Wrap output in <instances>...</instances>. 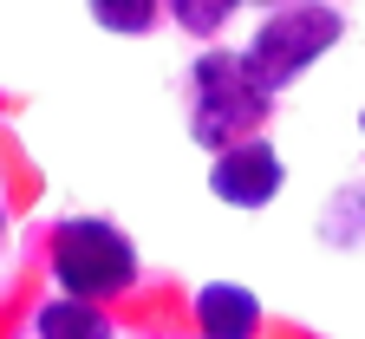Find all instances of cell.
<instances>
[{
	"mask_svg": "<svg viewBox=\"0 0 365 339\" xmlns=\"http://www.w3.org/2000/svg\"><path fill=\"white\" fill-rule=\"evenodd\" d=\"M137 274H144V261H137V241L105 222V216H72L53 228V280L66 300H118L137 287Z\"/></svg>",
	"mask_w": 365,
	"mask_h": 339,
	"instance_id": "obj_2",
	"label": "cell"
},
{
	"mask_svg": "<svg viewBox=\"0 0 365 339\" xmlns=\"http://www.w3.org/2000/svg\"><path fill=\"white\" fill-rule=\"evenodd\" d=\"M339 33H346V14L339 7H274L255 26V39L242 46V66L255 72L261 91H281L313 59H327L333 46H339Z\"/></svg>",
	"mask_w": 365,
	"mask_h": 339,
	"instance_id": "obj_3",
	"label": "cell"
},
{
	"mask_svg": "<svg viewBox=\"0 0 365 339\" xmlns=\"http://www.w3.org/2000/svg\"><path fill=\"white\" fill-rule=\"evenodd\" d=\"M91 20H98L105 33H150L157 26V7H150V0H98V7H91Z\"/></svg>",
	"mask_w": 365,
	"mask_h": 339,
	"instance_id": "obj_8",
	"label": "cell"
},
{
	"mask_svg": "<svg viewBox=\"0 0 365 339\" xmlns=\"http://www.w3.org/2000/svg\"><path fill=\"white\" fill-rule=\"evenodd\" d=\"M359 137H365V111H359Z\"/></svg>",
	"mask_w": 365,
	"mask_h": 339,
	"instance_id": "obj_10",
	"label": "cell"
},
{
	"mask_svg": "<svg viewBox=\"0 0 365 339\" xmlns=\"http://www.w3.org/2000/svg\"><path fill=\"white\" fill-rule=\"evenodd\" d=\"M190 307H196L202 339H255V326H261V300L242 280H202Z\"/></svg>",
	"mask_w": 365,
	"mask_h": 339,
	"instance_id": "obj_5",
	"label": "cell"
},
{
	"mask_svg": "<svg viewBox=\"0 0 365 339\" xmlns=\"http://www.w3.org/2000/svg\"><path fill=\"white\" fill-rule=\"evenodd\" d=\"M274 111V91L255 85V72L242 66V53H228V46H202L190 59V137L202 151H228V143H242L267 124Z\"/></svg>",
	"mask_w": 365,
	"mask_h": 339,
	"instance_id": "obj_1",
	"label": "cell"
},
{
	"mask_svg": "<svg viewBox=\"0 0 365 339\" xmlns=\"http://www.w3.org/2000/svg\"><path fill=\"white\" fill-rule=\"evenodd\" d=\"M209 189L228 209H267L287 189V163H281V151H274L267 137H242V143H228L209 163Z\"/></svg>",
	"mask_w": 365,
	"mask_h": 339,
	"instance_id": "obj_4",
	"label": "cell"
},
{
	"mask_svg": "<svg viewBox=\"0 0 365 339\" xmlns=\"http://www.w3.org/2000/svg\"><path fill=\"white\" fill-rule=\"evenodd\" d=\"M0 241H7V203H0Z\"/></svg>",
	"mask_w": 365,
	"mask_h": 339,
	"instance_id": "obj_9",
	"label": "cell"
},
{
	"mask_svg": "<svg viewBox=\"0 0 365 339\" xmlns=\"http://www.w3.org/2000/svg\"><path fill=\"white\" fill-rule=\"evenodd\" d=\"M170 20L190 26L196 39H209V33H222L228 20H235V0H170Z\"/></svg>",
	"mask_w": 365,
	"mask_h": 339,
	"instance_id": "obj_7",
	"label": "cell"
},
{
	"mask_svg": "<svg viewBox=\"0 0 365 339\" xmlns=\"http://www.w3.org/2000/svg\"><path fill=\"white\" fill-rule=\"evenodd\" d=\"M33 339H118V326L105 320V307H85V300H39L33 313Z\"/></svg>",
	"mask_w": 365,
	"mask_h": 339,
	"instance_id": "obj_6",
	"label": "cell"
}]
</instances>
